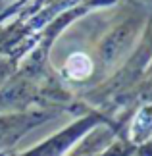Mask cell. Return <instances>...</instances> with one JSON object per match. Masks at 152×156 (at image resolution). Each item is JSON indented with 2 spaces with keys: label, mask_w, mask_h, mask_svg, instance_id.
<instances>
[{
  "label": "cell",
  "mask_w": 152,
  "mask_h": 156,
  "mask_svg": "<svg viewBox=\"0 0 152 156\" xmlns=\"http://www.w3.org/2000/svg\"><path fill=\"white\" fill-rule=\"evenodd\" d=\"M65 68H68L71 77H75V79H83V77H87L90 71H93V62L89 60V56L77 52V54H71V56L68 58Z\"/></svg>",
  "instance_id": "cell-1"
}]
</instances>
